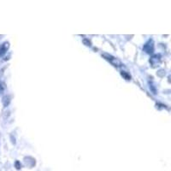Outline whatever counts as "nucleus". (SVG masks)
Instances as JSON below:
<instances>
[{
    "mask_svg": "<svg viewBox=\"0 0 171 171\" xmlns=\"http://www.w3.org/2000/svg\"><path fill=\"white\" fill-rule=\"evenodd\" d=\"M9 46V44L8 43H5V44H3L1 46H0V57L1 56H3L4 53H5V51H7V48Z\"/></svg>",
    "mask_w": 171,
    "mask_h": 171,
    "instance_id": "1",
    "label": "nucleus"
}]
</instances>
